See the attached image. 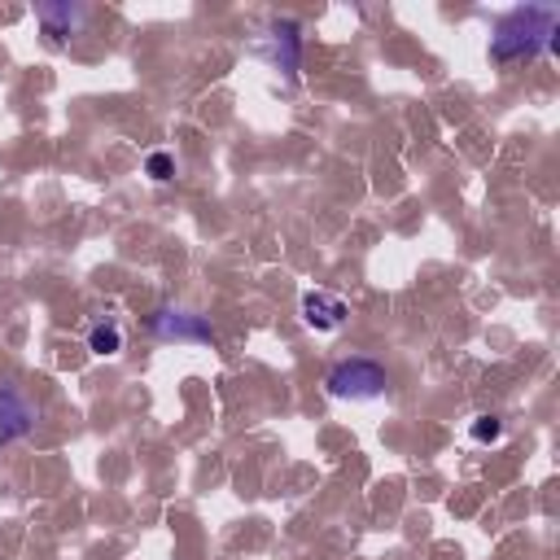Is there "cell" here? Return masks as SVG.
<instances>
[{
	"label": "cell",
	"instance_id": "9",
	"mask_svg": "<svg viewBox=\"0 0 560 560\" xmlns=\"http://www.w3.org/2000/svg\"><path fill=\"white\" fill-rule=\"evenodd\" d=\"M468 433H472V442H499L503 438V420L499 416H477Z\"/></svg>",
	"mask_w": 560,
	"mask_h": 560
},
{
	"label": "cell",
	"instance_id": "5",
	"mask_svg": "<svg viewBox=\"0 0 560 560\" xmlns=\"http://www.w3.org/2000/svg\"><path fill=\"white\" fill-rule=\"evenodd\" d=\"M153 332H158L162 341H201V346H210V341H214V328H210L201 315L171 311V306L153 315Z\"/></svg>",
	"mask_w": 560,
	"mask_h": 560
},
{
	"label": "cell",
	"instance_id": "6",
	"mask_svg": "<svg viewBox=\"0 0 560 560\" xmlns=\"http://www.w3.org/2000/svg\"><path fill=\"white\" fill-rule=\"evenodd\" d=\"M271 61H276V70L298 74V61H302V35H298V22L280 18V22L271 26Z\"/></svg>",
	"mask_w": 560,
	"mask_h": 560
},
{
	"label": "cell",
	"instance_id": "7",
	"mask_svg": "<svg viewBox=\"0 0 560 560\" xmlns=\"http://www.w3.org/2000/svg\"><path fill=\"white\" fill-rule=\"evenodd\" d=\"M35 18H39L44 35H52V44H66L83 26V9L79 4H39Z\"/></svg>",
	"mask_w": 560,
	"mask_h": 560
},
{
	"label": "cell",
	"instance_id": "3",
	"mask_svg": "<svg viewBox=\"0 0 560 560\" xmlns=\"http://www.w3.org/2000/svg\"><path fill=\"white\" fill-rule=\"evenodd\" d=\"M35 420H39V411H35V402H26L18 385H9V381H0V442H13V438H26V433L35 429Z\"/></svg>",
	"mask_w": 560,
	"mask_h": 560
},
{
	"label": "cell",
	"instance_id": "2",
	"mask_svg": "<svg viewBox=\"0 0 560 560\" xmlns=\"http://www.w3.org/2000/svg\"><path fill=\"white\" fill-rule=\"evenodd\" d=\"M324 389H328L332 398L372 402V398H381V394L389 389V372H385L376 359H363V354H354V359H341V363H332V368H328V376H324Z\"/></svg>",
	"mask_w": 560,
	"mask_h": 560
},
{
	"label": "cell",
	"instance_id": "8",
	"mask_svg": "<svg viewBox=\"0 0 560 560\" xmlns=\"http://www.w3.org/2000/svg\"><path fill=\"white\" fill-rule=\"evenodd\" d=\"M88 350L101 354V359H114V354L122 350V328H118V319H96V324L88 328Z\"/></svg>",
	"mask_w": 560,
	"mask_h": 560
},
{
	"label": "cell",
	"instance_id": "4",
	"mask_svg": "<svg viewBox=\"0 0 560 560\" xmlns=\"http://www.w3.org/2000/svg\"><path fill=\"white\" fill-rule=\"evenodd\" d=\"M346 302L337 298V293H328V289H306L302 293V319H306V328H315V332H337L341 324H346Z\"/></svg>",
	"mask_w": 560,
	"mask_h": 560
},
{
	"label": "cell",
	"instance_id": "10",
	"mask_svg": "<svg viewBox=\"0 0 560 560\" xmlns=\"http://www.w3.org/2000/svg\"><path fill=\"white\" fill-rule=\"evenodd\" d=\"M144 171L158 179V184H166L171 175H175V162H171V153H149V162H144Z\"/></svg>",
	"mask_w": 560,
	"mask_h": 560
},
{
	"label": "cell",
	"instance_id": "1",
	"mask_svg": "<svg viewBox=\"0 0 560 560\" xmlns=\"http://www.w3.org/2000/svg\"><path fill=\"white\" fill-rule=\"evenodd\" d=\"M556 31H560V13L547 4H521L512 13H503L494 22L490 35V57L512 66V61H534V57H551L556 52Z\"/></svg>",
	"mask_w": 560,
	"mask_h": 560
}]
</instances>
